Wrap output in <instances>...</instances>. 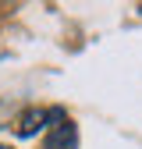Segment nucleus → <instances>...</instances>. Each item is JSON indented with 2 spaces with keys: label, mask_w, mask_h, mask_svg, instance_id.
Here are the masks:
<instances>
[{
  "label": "nucleus",
  "mask_w": 142,
  "mask_h": 149,
  "mask_svg": "<svg viewBox=\"0 0 142 149\" xmlns=\"http://www.w3.org/2000/svg\"><path fill=\"white\" fill-rule=\"evenodd\" d=\"M43 149H78V128L68 121V114L61 107L50 110V132H46Z\"/></svg>",
  "instance_id": "obj_1"
},
{
  "label": "nucleus",
  "mask_w": 142,
  "mask_h": 149,
  "mask_svg": "<svg viewBox=\"0 0 142 149\" xmlns=\"http://www.w3.org/2000/svg\"><path fill=\"white\" fill-rule=\"evenodd\" d=\"M39 128H50V110H43V107H29L22 117H18V128L14 132L22 135V139H32Z\"/></svg>",
  "instance_id": "obj_2"
},
{
  "label": "nucleus",
  "mask_w": 142,
  "mask_h": 149,
  "mask_svg": "<svg viewBox=\"0 0 142 149\" xmlns=\"http://www.w3.org/2000/svg\"><path fill=\"white\" fill-rule=\"evenodd\" d=\"M0 149H11V146H0Z\"/></svg>",
  "instance_id": "obj_3"
}]
</instances>
